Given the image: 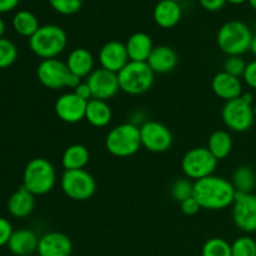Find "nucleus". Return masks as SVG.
Returning <instances> with one entry per match:
<instances>
[{"mask_svg": "<svg viewBox=\"0 0 256 256\" xmlns=\"http://www.w3.org/2000/svg\"><path fill=\"white\" fill-rule=\"evenodd\" d=\"M236 190L232 182L222 176L210 175L194 182V198L202 209L224 210L234 202Z\"/></svg>", "mask_w": 256, "mask_h": 256, "instance_id": "1", "label": "nucleus"}, {"mask_svg": "<svg viewBox=\"0 0 256 256\" xmlns=\"http://www.w3.org/2000/svg\"><path fill=\"white\" fill-rule=\"evenodd\" d=\"M68 45V35L62 26L55 24L40 25L32 38H29V48L42 60L55 59Z\"/></svg>", "mask_w": 256, "mask_h": 256, "instance_id": "2", "label": "nucleus"}, {"mask_svg": "<svg viewBox=\"0 0 256 256\" xmlns=\"http://www.w3.org/2000/svg\"><path fill=\"white\" fill-rule=\"evenodd\" d=\"M56 170L45 158H34L22 172V186L32 195H45L56 185Z\"/></svg>", "mask_w": 256, "mask_h": 256, "instance_id": "3", "label": "nucleus"}, {"mask_svg": "<svg viewBox=\"0 0 256 256\" xmlns=\"http://www.w3.org/2000/svg\"><path fill=\"white\" fill-rule=\"evenodd\" d=\"M252 32L245 22L232 20L220 26L216 35L219 49L228 56H242L250 50Z\"/></svg>", "mask_w": 256, "mask_h": 256, "instance_id": "4", "label": "nucleus"}, {"mask_svg": "<svg viewBox=\"0 0 256 256\" xmlns=\"http://www.w3.org/2000/svg\"><path fill=\"white\" fill-rule=\"evenodd\" d=\"M105 148L112 156H132L142 148L140 126L134 122H122L116 125L108 132L105 138Z\"/></svg>", "mask_w": 256, "mask_h": 256, "instance_id": "5", "label": "nucleus"}, {"mask_svg": "<svg viewBox=\"0 0 256 256\" xmlns=\"http://www.w3.org/2000/svg\"><path fill=\"white\" fill-rule=\"evenodd\" d=\"M222 119L225 126L235 132H245L252 129L255 120L252 95L242 92V96L225 102L222 110Z\"/></svg>", "mask_w": 256, "mask_h": 256, "instance_id": "6", "label": "nucleus"}, {"mask_svg": "<svg viewBox=\"0 0 256 256\" xmlns=\"http://www.w3.org/2000/svg\"><path fill=\"white\" fill-rule=\"evenodd\" d=\"M154 72L146 62H129L118 72L120 90L134 96L149 92L154 84Z\"/></svg>", "mask_w": 256, "mask_h": 256, "instance_id": "7", "label": "nucleus"}, {"mask_svg": "<svg viewBox=\"0 0 256 256\" xmlns=\"http://www.w3.org/2000/svg\"><path fill=\"white\" fill-rule=\"evenodd\" d=\"M60 188L69 199L74 202H86L94 196L96 182L85 169L64 170L60 179Z\"/></svg>", "mask_w": 256, "mask_h": 256, "instance_id": "8", "label": "nucleus"}, {"mask_svg": "<svg viewBox=\"0 0 256 256\" xmlns=\"http://www.w3.org/2000/svg\"><path fill=\"white\" fill-rule=\"evenodd\" d=\"M218 162L219 160L210 152L208 148H192L182 156V169L188 179L196 182L214 175Z\"/></svg>", "mask_w": 256, "mask_h": 256, "instance_id": "9", "label": "nucleus"}, {"mask_svg": "<svg viewBox=\"0 0 256 256\" xmlns=\"http://www.w3.org/2000/svg\"><path fill=\"white\" fill-rule=\"evenodd\" d=\"M142 148L148 152L160 154L172 148V134L169 128L156 120H148L140 125Z\"/></svg>", "mask_w": 256, "mask_h": 256, "instance_id": "10", "label": "nucleus"}, {"mask_svg": "<svg viewBox=\"0 0 256 256\" xmlns=\"http://www.w3.org/2000/svg\"><path fill=\"white\" fill-rule=\"evenodd\" d=\"M232 216L235 226L242 232H256V195L252 192H238L232 205Z\"/></svg>", "mask_w": 256, "mask_h": 256, "instance_id": "11", "label": "nucleus"}, {"mask_svg": "<svg viewBox=\"0 0 256 256\" xmlns=\"http://www.w3.org/2000/svg\"><path fill=\"white\" fill-rule=\"evenodd\" d=\"M72 72L68 69L65 62L58 58L42 60L36 68L38 80L42 86L50 90H60L68 88V82Z\"/></svg>", "mask_w": 256, "mask_h": 256, "instance_id": "12", "label": "nucleus"}, {"mask_svg": "<svg viewBox=\"0 0 256 256\" xmlns=\"http://www.w3.org/2000/svg\"><path fill=\"white\" fill-rule=\"evenodd\" d=\"M85 82L92 90V99H99L108 102L119 92V80L118 74L109 72L102 68L94 69V72L86 78Z\"/></svg>", "mask_w": 256, "mask_h": 256, "instance_id": "13", "label": "nucleus"}, {"mask_svg": "<svg viewBox=\"0 0 256 256\" xmlns=\"http://www.w3.org/2000/svg\"><path fill=\"white\" fill-rule=\"evenodd\" d=\"M86 100L78 96L74 92H64L56 99L54 110L59 120L66 124H78L85 119Z\"/></svg>", "mask_w": 256, "mask_h": 256, "instance_id": "14", "label": "nucleus"}, {"mask_svg": "<svg viewBox=\"0 0 256 256\" xmlns=\"http://www.w3.org/2000/svg\"><path fill=\"white\" fill-rule=\"evenodd\" d=\"M98 59H99L100 68L115 72V74H118L130 62L126 46L124 42H118V40H110L105 42L100 48Z\"/></svg>", "mask_w": 256, "mask_h": 256, "instance_id": "15", "label": "nucleus"}, {"mask_svg": "<svg viewBox=\"0 0 256 256\" xmlns=\"http://www.w3.org/2000/svg\"><path fill=\"white\" fill-rule=\"evenodd\" d=\"M36 252L39 256H70L72 242L64 232H50L39 238Z\"/></svg>", "mask_w": 256, "mask_h": 256, "instance_id": "16", "label": "nucleus"}, {"mask_svg": "<svg viewBox=\"0 0 256 256\" xmlns=\"http://www.w3.org/2000/svg\"><path fill=\"white\" fill-rule=\"evenodd\" d=\"M212 89L220 99L229 102L242 95V82L240 78L230 75L224 70L218 72L212 80Z\"/></svg>", "mask_w": 256, "mask_h": 256, "instance_id": "17", "label": "nucleus"}, {"mask_svg": "<svg viewBox=\"0 0 256 256\" xmlns=\"http://www.w3.org/2000/svg\"><path fill=\"white\" fill-rule=\"evenodd\" d=\"M179 62V56L172 48L168 45H159L152 49L146 64L154 74H168L172 72Z\"/></svg>", "mask_w": 256, "mask_h": 256, "instance_id": "18", "label": "nucleus"}, {"mask_svg": "<svg viewBox=\"0 0 256 256\" xmlns=\"http://www.w3.org/2000/svg\"><path fill=\"white\" fill-rule=\"evenodd\" d=\"M39 238L30 229L14 230L6 246L15 256H29L38 252Z\"/></svg>", "mask_w": 256, "mask_h": 256, "instance_id": "19", "label": "nucleus"}, {"mask_svg": "<svg viewBox=\"0 0 256 256\" xmlns=\"http://www.w3.org/2000/svg\"><path fill=\"white\" fill-rule=\"evenodd\" d=\"M182 10L178 2L172 0H160L154 8L152 18L158 26L162 29H172L179 24L182 19Z\"/></svg>", "mask_w": 256, "mask_h": 256, "instance_id": "20", "label": "nucleus"}, {"mask_svg": "<svg viewBox=\"0 0 256 256\" xmlns=\"http://www.w3.org/2000/svg\"><path fill=\"white\" fill-rule=\"evenodd\" d=\"M68 69L72 74L76 75L80 79L88 78L94 72L95 59L94 55L85 48H76L69 52L66 58Z\"/></svg>", "mask_w": 256, "mask_h": 256, "instance_id": "21", "label": "nucleus"}, {"mask_svg": "<svg viewBox=\"0 0 256 256\" xmlns=\"http://www.w3.org/2000/svg\"><path fill=\"white\" fill-rule=\"evenodd\" d=\"M128 55H129L130 62H146L154 49L152 40L146 32H138L129 36V39L125 42Z\"/></svg>", "mask_w": 256, "mask_h": 256, "instance_id": "22", "label": "nucleus"}, {"mask_svg": "<svg viewBox=\"0 0 256 256\" xmlns=\"http://www.w3.org/2000/svg\"><path fill=\"white\" fill-rule=\"evenodd\" d=\"M35 208V195L28 192L24 186H20L15 192L10 195L8 200V212L16 219L28 218Z\"/></svg>", "mask_w": 256, "mask_h": 256, "instance_id": "23", "label": "nucleus"}, {"mask_svg": "<svg viewBox=\"0 0 256 256\" xmlns=\"http://www.w3.org/2000/svg\"><path fill=\"white\" fill-rule=\"evenodd\" d=\"M112 119V112L108 102L92 99L88 102L85 120L94 128H105Z\"/></svg>", "mask_w": 256, "mask_h": 256, "instance_id": "24", "label": "nucleus"}, {"mask_svg": "<svg viewBox=\"0 0 256 256\" xmlns=\"http://www.w3.org/2000/svg\"><path fill=\"white\" fill-rule=\"evenodd\" d=\"M90 160V152L85 145L72 144L64 150L62 156V165L64 170L85 169Z\"/></svg>", "mask_w": 256, "mask_h": 256, "instance_id": "25", "label": "nucleus"}, {"mask_svg": "<svg viewBox=\"0 0 256 256\" xmlns=\"http://www.w3.org/2000/svg\"><path fill=\"white\" fill-rule=\"evenodd\" d=\"M208 149L218 160H222L230 155L232 150V138L226 130H216L208 139Z\"/></svg>", "mask_w": 256, "mask_h": 256, "instance_id": "26", "label": "nucleus"}, {"mask_svg": "<svg viewBox=\"0 0 256 256\" xmlns=\"http://www.w3.org/2000/svg\"><path fill=\"white\" fill-rule=\"evenodd\" d=\"M12 28L22 36L32 38L40 28L39 19L29 10H20L12 18Z\"/></svg>", "mask_w": 256, "mask_h": 256, "instance_id": "27", "label": "nucleus"}, {"mask_svg": "<svg viewBox=\"0 0 256 256\" xmlns=\"http://www.w3.org/2000/svg\"><path fill=\"white\" fill-rule=\"evenodd\" d=\"M232 184L238 192H252L256 186V175L249 166H239L232 172Z\"/></svg>", "mask_w": 256, "mask_h": 256, "instance_id": "28", "label": "nucleus"}, {"mask_svg": "<svg viewBox=\"0 0 256 256\" xmlns=\"http://www.w3.org/2000/svg\"><path fill=\"white\" fill-rule=\"evenodd\" d=\"M202 256H232V244L222 238H212L202 245Z\"/></svg>", "mask_w": 256, "mask_h": 256, "instance_id": "29", "label": "nucleus"}, {"mask_svg": "<svg viewBox=\"0 0 256 256\" xmlns=\"http://www.w3.org/2000/svg\"><path fill=\"white\" fill-rule=\"evenodd\" d=\"M18 59V48L12 40L0 38V69L12 66Z\"/></svg>", "mask_w": 256, "mask_h": 256, "instance_id": "30", "label": "nucleus"}, {"mask_svg": "<svg viewBox=\"0 0 256 256\" xmlns=\"http://www.w3.org/2000/svg\"><path fill=\"white\" fill-rule=\"evenodd\" d=\"M170 195L175 202H182L184 200L194 196V182H190L189 179H179L172 185L170 189Z\"/></svg>", "mask_w": 256, "mask_h": 256, "instance_id": "31", "label": "nucleus"}, {"mask_svg": "<svg viewBox=\"0 0 256 256\" xmlns=\"http://www.w3.org/2000/svg\"><path fill=\"white\" fill-rule=\"evenodd\" d=\"M232 256H256V242L248 235L238 238L232 244Z\"/></svg>", "mask_w": 256, "mask_h": 256, "instance_id": "32", "label": "nucleus"}, {"mask_svg": "<svg viewBox=\"0 0 256 256\" xmlns=\"http://www.w3.org/2000/svg\"><path fill=\"white\" fill-rule=\"evenodd\" d=\"M50 6L62 15H74L82 9V0H48Z\"/></svg>", "mask_w": 256, "mask_h": 256, "instance_id": "33", "label": "nucleus"}, {"mask_svg": "<svg viewBox=\"0 0 256 256\" xmlns=\"http://www.w3.org/2000/svg\"><path fill=\"white\" fill-rule=\"evenodd\" d=\"M246 65L248 64L242 56H228V59L224 62V72L240 78L244 75Z\"/></svg>", "mask_w": 256, "mask_h": 256, "instance_id": "34", "label": "nucleus"}, {"mask_svg": "<svg viewBox=\"0 0 256 256\" xmlns=\"http://www.w3.org/2000/svg\"><path fill=\"white\" fill-rule=\"evenodd\" d=\"M12 232H14V229L12 226V222L8 219L0 218V248L8 245Z\"/></svg>", "mask_w": 256, "mask_h": 256, "instance_id": "35", "label": "nucleus"}, {"mask_svg": "<svg viewBox=\"0 0 256 256\" xmlns=\"http://www.w3.org/2000/svg\"><path fill=\"white\" fill-rule=\"evenodd\" d=\"M202 209V206L199 205V202H196L194 196L189 198V199L184 200L182 202H180V210L182 212V214L188 215V216H192V215H196L199 212V210Z\"/></svg>", "mask_w": 256, "mask_h": 256, "instance_id": "36", "label": "nucleus"}, {"mask_svg": "<svg viewBox=\"0 0 256 256\" xmlns=\"http://www.w3.org/2000/svg\"><path fill=\"white\" fill-rule=\"evenodd\" d=\"M242 79H244L245 84L248 86L256 90V59L250 62L246 65V69H245L244 75H242Z\"/></svg>", "mask_w": 256, "mask_h": 256, "instance_id": "37", "label": "nucleus"}, {"mask_svg": "<svg viewBox=\"0 0 256 256\" xmlns=\"http://www.w3.org/2000/svg\"><path fill=\"white\" fill-rule=\"evenodd\" d=\"M202 6L208 12H218L226 4V0H199Z\"/></svg>", "mask_w": 256, "mask_h": 256, "instance_id": "38", "label": "nucleus"}, {"mask_svg": "<svg viewBox=\"0 0 256 256\" xmlns=\"http://www.w3.org/2000/svg\"><path fill=\"white\" fill-rule=\"evenodd\" d=\"M72 92H75V94L78 95L79 98H82V99L86 100V102H89V100L92 99V90H90L89 85H88L86 82H82L79 85H78L76 88H75Z\"/></svg>", "mask_w": 256, "mask_h": 256, "instance_id": "39", "label": "nucleus"}, {"mask_svg": "<svg viewBox=\"0 0 256 256\" xmlns=\"http://www.w3.org/2000/svg\"><path fill=\"white\" fill-rule=\"evenodd\" d=\"M20 0H0V14L9 12L18 6Z\"/></svg>", "mask_w": 256, "mask_h": 256, "instance_id": "40", "label": "nucleus"}, {"mask_svg": "<svg viewBox=\"0 0 256 256\" xmlns=\"http://www.w3.org/2000/svg\"><path fill=\"white\" fill-rule=\"evenodd\" d=\"M250 52H252V55L256 58V35L252 36V45H250Z\"/></svg>", "mask_w": 256, "mask_h": 256, "instance_id": "41", "label": "nucleus"}, {"mask_svg": "<svg viewBox=\"0 0 256 256\" xmlns=\"http://www.w3.org/2000/svg\"><path fill=\"white\" fill-rule=\"evenodd\" d=\"M5 32V22L4 20L2 19V16H0V38H4L2 35H4Z\"/></svg>", "mask_w": 256, "mask_h": 256, "instance_id": "42", "label": "nucleus"}, {"mask_svg": "<svg viewBox=\"0 0 256 256\" xmlns=\"http://www.w3.org/2000/svg\"><path fill=\"white\" fill-rule=\"evenodd\" d=\"M246 2L248 0H226V2H229V4H232V5H242Z\"/></svg>", "mask_w": 256, "mask_h": 256, "instance_id": "43", "label": "nucleus"}, {"mask_svg": "<svg viewBox=\"0 0 256 256\" xmlns=\"http://www.w3.org/2000/svg\"><path fill=\"white\" fill-rule=\"evenodd\" d=\"M248 2H249L250 6H252V9H254L256 12V0H248Z\"/></svg>", "mask_w": 256, "mask_h": 256, "instance_id": "44", "label": "nucleus"}, {"mask_svg": "<svg viewBox=\"0 0 256 256\" xmlns=\"http://www.w3.org/2000/svg\"><path fill=\"white\" fill-rule=\"evenodd\" d=\"M172 2H180V0H172Z\"/></svg>", "mask_w": 256, "mask_h": 256, "instance_id": "45", "label": "nucleus"}, {"mask_svg": "<svg viewBox=\"0 0 256 256\" xmlns=\"http://www.w3.org/2000/svg\"><path fill=\"white\" fill-rule=\"evenodd\" d=\"M255 109H256V108H255ZM255 112H256V110H255Z\"/></svg>", "mask_w": 256, "mask_h": 256, "instance_id": "46", "label": "nucleus"}]
</instances>
